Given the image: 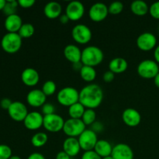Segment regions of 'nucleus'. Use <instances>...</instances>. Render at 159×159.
<instances>
[{
  "label": "nucleus",
  "instance_id": "1",
  "mask_svg": "<svg viewBox=\"0 0 159 159\" xmlns=\"http://www.w3.org/2000/svg\"><path fill=\"white\" fill-rule=\"evenodd\" d=\"M103 91L99 85L89 83L79 91V102L85 109L98 108L103 100Z\"/></svg>",
  "mask_w": 159,
  "mask_h": 159
},
{
  "label": "nucleus",
  "instance_id": "2",
  "mask_svg": "<svg viewBox=\"0 0 159 159\" xmlns=\"http://www.w3.org/2000/svg\"><path fill=\"white\" fill-rule=\"evenodd\" d=\"M104 59V53L99 47L87 46L82 50V58L81 63L83 65L95 68L100 65Z\"/></svg>",
  "mask_w": 159,
  "mask_h": 159
},
{
  "label": "nucleus",
  "instance_id": "3",
  "mask_svg": "<svg viewBox=\"0 0 159 159\" xmlns=\"http://www.w3.org/2000/svg\"><path fill=\"white\" fill-rule=\"evenodd\" d=\"M23 39L18 33H7L1 40V47L5 52L15 54L18 52L22 47Z\"/></svg>",
  "mask_w": 159,
  "mask_h": 159
},
{
  "label": "nucleus",
  "instance_id": "4",
  "mask_svg": "<svg viewBox=\"0 0 159 159\" xmlns=\"http://www.w3.org/2000/svg\"><path fill=\"white\" fill-rule=\"evenodd\" d=\"M57 100L59 104L69 107L79 102V91L72 86H65L57 93Z\"/></svg>",
  "mask_w": 159,
  "mask_h": 159
},
{
  "label": "nucleus",
  "instance_id": "5",
  "mask_svg": "<svg viewBox=\"0 0 159 159\" xmlns=\"http://www.w3.org/2000/svg\"><path fill=\"white\" fill-rule=\"evenodd\" d=\"M137 71L140 77L145 79H152L159 73V65L155 60L146 59L138 64Z\"/></svg>",
  "mask_w": 159,
  "mask_h": 159
},
{
  "label": "nucleus",
  "instance_id": "6",
  "mask_svg": "<svg viewBox=\"0 0 159 159\" xmlns=\"http://www.w3.org/2000/svg\"><path fill=\"white\" fill-rule=\"evenodd\" d=\"M86 126L81 119H71L69 118L65 121L63 132L69 138H79L85 130Z\"/></svg>",
  "mask_w": 159,
  "mask_h": 159
},
{
  "label": "nucleus",
  "instance_id": "7",
  "mask_svg": "<svg viewBox=\"0 0 159 159\" xmlns=\"http://www.w3.org/2000/svg\"><path fill=\"white\" fill-rule=\"evenodd\" d=\"M71 37L75 43L79 44H86L91 41L93 33L91 29L85 24H77L71 30Z\"/></svg>",
  "mask_w": 159,
  "mask_h": 159
},
{
  "label": "nucleus",
  "instance_id": "8",
  "mask_svg": "<svg viewBox=\"0 0 159 159\" xmlns=\"http://www.w3.org/2000/svg\"><path fill=\"white\" fill-rule=\"evenodd\" d=\"M136 44L138 49L148 52L155 50L158 45L156 36L151 32H144L140 34L136 40Z\"/></svg>",
  "mask_w": 159,
  "mask_h": 159
},
{
  "label": "nucleus",
  "instance_id": "9",
  "mask_svg": "<svg viewBox=\"0 0 159 159\" xmlns=\"http://www.w3.org/2000/svg\"><path fill=\"white\" fill-rule=\"evenodd\" d=\"M65 120L57 113L43 116V128L51 133H58L63 130Z\"/></svg>",
  "mask_w": 159,
  "mask_h": 159
},
{
  "label": "nucleus",
  "instance_id": "10",
  "mask_svg": "<svg viewBox=\"0 0 159 159\" xmlns=\"http://www.w3.org/2000/svg\"><path fill=\"white\" fill-rule=\"evenodd\" d=\"M81 149L84 152L94 150L96 143L99 141L97 134L91 129H86L80 136L78 138Z\"/></svg>",
  "mask_w": 159,
  "mask_h": 159
},
{
  "label": "nucleus",
  "instance_id": "11",
  "mask_svg": "<svg viewBox=\"0 0 159 159\" xmlns=\"http://www.w3.org/2000/svg\"><path fill=\"white\" fill-rule=\"evenodd\" d=\"M85 6L79 1H71L65 8V15L70 21L76 22L80 20L85 14Z\"/></svg>",
  "mask_w": 159,
  "mask_h": 159
},
{
  "label": "nucleus",
  "instance_id": "12",
  "mask_svg": "<svg viewBox=\"0 0 159 159\" xmlns=\"http://www.w3.org/2000/svg\"><path fill=\"white\" fill-rule=\"evenodd\" d=\"M7 111L11 119L16 122H23L29 113L26 106L20 101L12 102Z\"/></svg>",
  "mask_w": 159,
  "mask_h": 159
},
{
  "label": "nucleus",
  "instance_id": "13",
  "mask_svg": "<svg viewBox=\"0 0 159 159\" xmlns=\"http://www.w3.org/2000/svg\"><path fill=\"white\" fill-rule=\"evenodd\" d=\"M108 14V6L103 2L94 3L89 10V17L95 23H99L105 20Z\"/></svg>",
  "mask_w": 159,
  "mask_h": 159
},
{
  "label": "nucleus",
  "instance_id": "14",
  "mask_svg": "<svg viewBox=\"0 0 159 159\" xmlns=\"http://www.w3.org/2000/svg\"><path fill=\"white\" fill-rule=\"evenodd\" d=\"M43 115L40 112L33 111L27 114L23 121L24 127L27 130H37L43 127Z\"/></svg>",
  "mask_w": 159,
  "mask_h": 159
},
{
  "label": "nucleus",
  "instance_id": "15",
  "mask_svg": "<svg viewBox=\"0 0 159 159\" xmlns=\"http://www.w3.org/2000/svg\"><path fill=\"white\" fill-rule=\"evenodd\" d=\"M46 100L47 96L43 91L39 89H34L26 95V102L34 108L42 107L46 103Z\"/></svg>",
  "mask_w": 159,
  "mask_h": 159
},
{
  "label": "nucleus",
  "instance_id": "16",
  "mask_svg": "<svg viewBox=\"0 0 159 159\" xmlns=\"http://www.w3.org/2000/svg\"><path fill=\"white\" fill-rule=\"evenodd\" d=\"M141 115L138 110L134 108H127L122 113V120L124 124L130 127H136L141 124Z\"/></svg>",
  "mask_w": 159,
  "mask_h": 159
},
{
  "label": "nucleus",
  "instance_id": "17",
  "mask_svg": "<svg viewBox=\"0 0 159 159\" xmlns=\"http://www.w3.org/2000/svg\"><path fill=\"white\" fill-rule=\"evenodd\" d=\"M112 157L114 159H134L133 149L125 143H119L113 146Z\"/></svg>",
  "mask_w": 159,
  "mask_h": 159
},
{
  "label": "nucleus",
  "instance_id": "18",
  "mask_svg": "<svg viewBox=\"0 0 159 159\" xmlns=\"http://www.w3.org/2000/svg\"><path fill=\"white\" fill-rule=\"evenodd\" d=\"M21 81L25 85L34 87L38 84L40 81V75L34 68H26L22 71Z\"/></svg>",
  "mask_w": 159,
  "mask_h": 159
},
{
  "label": "nucleus",
  "instance_id": "19",
  "mask_svg": "<svg viewBox=\"0 0 159 159\" xmlns=\"http://www.w3.org/2000/svg\"><path fill=\"white\" fill-rule=\"evenodd\" d=\"M64 56L73 65L80 63L82 58V50L75 44H68L64 48Z\"/></svg>",
  "mask_w": 159,
  "mask_h": 159
},
{
  "label": "nucleus",
  "instance_id": "20",
  "mask_svg": "<svg viewBox=\"0 0 159 159\" xmlns=\"http://www.w3.org/2000/svg\"><path fill=\"white\" fill-rule=\"evenodd\" d=\"M63 151L68 154L71 158L77 156L82 150L77 138H68L63 142Z\"/></svg>",
  "mask_w": 159,
  "mask_h": 159
},
{
  "label": "nucleus",
  "instance_id": "21",
  "mask_svg": "<svg viewBox=\"0 0 159 159\" xmlns=\"http://www.w3.org/2000/svg\"><path fill=\"white\" fill-rule=\"evenodd\" d=\"M23 24L22 18L17 13L6 16L4 23L5 28L8 33H18Z\"/></svg>",
  "mask_w": 159,
  "mask_h": 159
},
{
  "label": "nucleus",
  "instance_id": "22",
  "mask_svg": "<svg viewBox=\"0 0 159 159\" xmlns=\"http://www.w3.org/2000/svg\"><path fill=\"white\" fill-rule=\"evenodd\" d=\"M62 6L57 2H49L43 8V13L50 20L57 19L62 15Z\"/></svg>",
  "mask_w": 159,
  "mask_h": 159
},
{
  "label": "nucleus",
  "instance_id": "23",
  "mask_svg": "<svg viewBox=\"0 0 159 159\" xmlns=\"http://www.w3.org/2000/svg\"><path fill=\"white\" fill-rule=\"evenodd\" d=\"M109 70L113 73L121 74L125 72L128 68V62L124 57H117L113 58L109 63Z\"/></svg>",
  "mask_w": 159,
  "mask_h": 159
},
{
  "label": "nucleus",
  "instance_id": "24",
  "mask_svg": "<svg viewBox=\"0 0 159 159\" xmlns=\"http://www.w3.org/2000/svg\"><path fill=\"white\" fill-rule=\"evenodd\" d=\"M113 148V146H112V144L108 141L101 139L99 140L96 143L94 148V151L102 158L111 155Z\"/></svg>",
  "mask_w": 159,
  "mask_h": 159
},
{
  "label": "nucleus",
  "instance_id": "25",
  "mask_svg": "<svg viewBox=\"0 0 159 159\" xmlns=\"http://www.w3.org/2000/svg\"><path fill=\"white\" fill-rule=\"evenodd\" d=\"M130 10L134 15L138 16H143L149 12V6L144 1L136 0L130 5Z\"/></svg>",
  "mask_w": 159,
  "mask_h": 159
},
{
  "label": "nucleus",
  "instance_id": "26",
  "mask_svg": "<svg viewBox=\"0 0 159 159\" xmlns=\"http://www.w3.org/2000/svg\"><path fill=\"white\" fill-rule=\"evenodd\" d=\"M79 74H80L81 79L84 82H88V83H92L96 79L97 73H96L95 68H93V67L82 65L80 71H79Z\"/></svg>",
  "mask_w": 159,
  "mask_h": 159
},
{
  "label": "nucleus",
  "instance_id": "27",
  "mask_svg": "<svg viewBox=\"0 0 159 159\" xmlns=\"http://www.w3.org/2000/svg\"><path fill=\"white\" fill-rule=\"evenodd\" d=\"M85 111V107L79 102L68 107V115L71 119H82Z\"/></svg>",
  "mask_w": 159,
  "mask_h": 159
},
{
  "label": "nucleus",
  "instance_id": "28",
  "mask_svg": "<svg viewBox=\"0 0 159 159\" xmlns=\"http://www.w3.org/2000/svg\"><path fill=\"white\" fill-rule=\"evenodd\" d=\"M31 144L35 148H41L48 141V136L44 132H37L31 138Z\"/></svg>",
  "mask_w": 159,
  "mask_h": 159
},
{
  "label": "nucleus",
  "instance_id": "29",
  "mask_svg": "<svg viewBox=\"0 0 159 159\" xmlns=\"http://www.w3.org/2000/svg\"><path fill=\"white\" fill-rule=\"evenodd\" d=\"M34 33H35V28L34 25L30 23H26L22 25L18 34L22 39H28L33 37Z\"/></svg>",
  "mask_w": 159,
  "mask_h": 159
},
{
  "label": "nucleus",
  "instance_id": "30",
  "mask_svg": "<svg viewBox=\"0 0 159 159\" xmlns=\"http://www.w3.org/2000/svg\"><path fill=\"white\" fill-rule=\"evenodd\" d=\"M81 120L85 124V126H91L92 124H94L96 120V113L95 112V110L85 109V113H84Z\"/></svg>",
  "mask_w": 159,
  "mask_h": 159
},
{
  "label": "nucleus",
  "instance_id": "31",
  "mask_svg": "<svg viewBox=\"0 0 159 159\" xmlns=\"http://www.w3.org/2000/svg\"><path fill=\"white\" fill-rule=\"evenodd\" d=\"M41 90L47 97L48 96H51L55 93L56 90H57V85H56V83L54 81L48 80L43 84Z\"/></svg>",
  "mask_w": 159,
  "mask_h": 159
},
{
  "label": "nucleus",
  "instance_id": "32",
  "mask_svg": "<svg viewBox=\"0 0 159 159\" xmlns=\"http://www.w3.org/2000/svg\"><path fill=\"white\" fill-rule=\"evenodd\" d=\"M18 6V1H15V0H6V3L5 5V7L2 11L7 16H8L13 15V14L16 13Z\"/></svg>",
  "mask_w": 159,
  "mask_h": 159
},
{
  "label": "nucleus",
  "instance_id": "33",
  "mask_svg": "<svg viewBox=\"0 0 159 159\" xmlns=\"http://www.w3.org/2000/svg\"><path fill=\"white\" fill-rule=\"evenodd\" d=\"M124 6L123 2L120 1H115L110 3L108 6V10L109 14H112V15H119L124 10Z\"/></svg>",
  "mask_w": 159,
  "mask_h": 159
},
{
  "label": "nucleus",
  "instance_id": "34",
  "mask_svg": "<svg viewBox=\"0 0 159 159\" xmlns=\"http://www.w3.org/2000/svg\"><path fill=\"white\" fill-rule=\"evenodd\" d=\"M12 155V149L6 144H0V159H9Z\"/></svg>",
  "mask_w": 159,
  "mask_h": 159
},
{
  "label": "nucleus",
  "instance_id": "35",
  "mask_svg": "<svg viewBox=\"0 0 159 159\" xmlns=\"http://www.w3.org/2000/svg\"><path fill=\"white\" fill-rule=\"evenodd\" d=\"M149 14L152 18L159 20V1L155 2L149 6Z\"/></svg>",
  "mask_w": 159,
  "mask_h": 159
},
{
  "label": "nucleus",
  "instance_id": "36",
  "mask_svg": "<svg viewBox=\"0 0 159 159\" xmlns=\"http://www.w3.org/2000/svg\"><path fill=\"white\" fill-rule=\"evenodd\" d=\"M41 113L43 116H48V115L55 113V107L51 102H46L41 107Z\"/></svg>",
  "mask_w": 159,
  "mask_h": 159
},
{
  "label": "nucleus",
  "instance_id": "37",
  "mask_svg": "<svg viewBox=\"0 0 159 159\" xmlns=\"http://www.w3.org/2000/svg\"><path fill=\"white\" fill-rule=\"evenodd\" d=\"M81 159H102L100 156L94 150L84 152Z\"/></svg>",
  "mask_w": 159,
  "mask_h": 159
},
{
  "label": "nucleus",
  "instance_id": "38",
  "mask_svg": "<svg viewBox=\"0 0 159 159\" xmlns=\"http://www.w3.org/2000/svg\"><path fill=\"white\" fill-rule=\"evenodd\" d=\"M19 6L23 9H29L35 4L34 0H18Z\"/></svg>",
  "mask_w": 159,
  "mask_h": 159
},
{
  "label": "nucleus",
  "instance_id": "39",
  "mask_svg": "<svg viewBox=\"0 0 159 159\" xmlns=\"http://www.w3.org/2000/svg\"><path fill=\"white\" fill-rule=\"evenodd\" d=\"M115 79V74L113 73L112 71H110V70L109 71H107L106 72L103 73L102 75V79L105 82L107 83H110V82H113Z\"/></svg>",
  "mask_w": 159,
  "mask_h": 159
},
{
  "label": "nucleus",
  "instance_id": "40",
  "mask_svg": "<svg viewBox=\"0 0 159 159\" xmlns=\"http://www.w3.org/2000/svg\"><path fill=\"white\" fill-rule=\"evenodd\" d=\"M104 125L102 123L99 122V121H96L93 124L91 125V130H93L95 133H101L103 130Z\"/></svg>",
  "mask_w": 159,
  "mask_h": 159
},
{
  "label": "nucleus",
  "instance_id": "41",
  "mask_svg": "<svg viewBox=\"0 0 159 159\" xmlns=\"http://www.w3.org/2000/svg\"><path fill=\"white\" fill-rule=\"evenodd\" d=\"M12 103V101L10 99H9V98H3V99H1V101H0V107L2 109H4V110H8Z\"/></svg>",
  "mask_w": 159,
  "mask_h": 159
},
{
  "label": "nucleus",
  "instance_id": "42",
  "mask_svg": "<svg viewBox=\"0 0 159 159\" xmlns=\"http://www.w3.org/2000/svg\"><path fill=\"white\" fill-rule=\"evenodd\" d=\"M27 159H46L45 157L39 152H34L28 156Z\"/></svg>",
  "mask_w": 159,
  "mask_h": 159
},
{
  "label": "nucleus",
  "instance_id": "43",
  "mask_svg": "<svg viewBox=\"0 0 159 159\" xmlns=\"http://www.w3.org/2000/svg\"><path fill=\"white\" fill-rule=\"evenodd\" d=\"M71 158L68 155L67 153H65L64 151H61L56 155L55 159H71Z\"/></svg>",
  "mask_w": 159,
  "mask_h": 159
},
{
  "label": "nucleus",
  "instance_id": "44",
  "mask_svg": "<svg viewBox=\"0 0 159 159\" xmlns=\"http://www.w3.org/2000/svg\"><path fill=\"white\" fill-rule=\"evenodd\" d=\"M59 21H60L61 23H62V24L65 25V24H67V23H68L70 20H69V19H68V17L65 14H62V15L59 17Z\"/></svg>",
  "mask_w": 159,
  "mask_h": 159
},
{
  "label": "nucleus",
  "instance_id": "45",
  "mask_svg": "<svg viewBox=\"0 0 159 159\" xmlns=\"http://www.w3.org/2000/svg\"><path fill=\"white\" fill-rule=\"evenodd\" d=\"M154 58L155 61L159 65V44L157 45L155 49L154 50Z\"/></svg>",
  "mask_w": 159,
  "mask_h": 159
},
{
  "label": "nucleus",
  "instance_id": "46",
  "mask_svg": "<svg viewBox=\"0 0 159 159\" xmlns=\"http://www.w3.org/2000/svg\"><path fill=\"white\" fill-rule=\"evenodd\" d=\"M154 84L157 88L159 89V73L154 78Z\"/></svg>",
  "mask_w": 159,
  "mask_h": 159
},
{
  "label": "nucleus",
  "instance_id": "47",
  "mask_svg": "<svg viewBox=\"0 0 159 159\" xmlns=\"http://www.w3.org/2000/svg\"><path fill=\"white\" fill-rule=\"evenodd\" d=\"M6 3V0H0V11L3 10Z\"/></svg>",
  "mask_w": 159,
  "mask_h": 159
},
{
  "label": "nucleus",
  "instance_id": "48",
  "mask_svg": "<svg viewBox=\"0 0 159 159\" xmlns=\"http://www.w3.org/2000/svg\"><path fill=\"white\" fill-rule=\"evenodd\" d=\"M9 159H21V158L20 156H18V155H12Z\"/></svg>",
  "mask_w": 159,
  "mask_h": 159
},
{
  "label": "nucleus",
  "instance_id": "49",
  "mask_svg": "<svg viewBox=\"0 0 159 159\" xmlns=\"http://www.w3.org/2000/svg\"><path fill=\"white\" fill-rule=\"evenodd\" d=\"M102 159H114L112 157V155H110V156H107V157H105V158H102Z\"/></svg>",
  "mask_w": 159,
  "mask_h": 159
},
{
  "label": "nucleus",
  "instance_id": "50",
  "mask_svg": "<svg viewBox=\"0 0 159 159\" xmlns=\"http://www.w3.org/2000/svg\"><path fill=\"white\" fill-rule=\"evenodd\" d=\"M158 33H159V26H158Z\"/></svg>",
  "mask_w": 159,
  "mask_h": 159
}]
</instances>
